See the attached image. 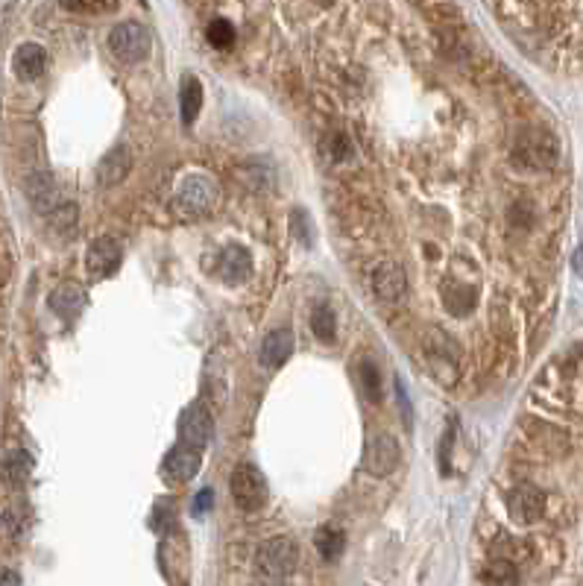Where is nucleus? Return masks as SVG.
<instances>
[{
  "mask_svg": "<svg viewBox=\"0 0 583 586\" xmlns=\"http://www.w3.org/2000/svg\"><path fill=\"white\" fill-rule=\"evenodd\" d=\"M217 197H220V188L208 173H190L176 191L174 211L183 220L206 217V215H212V208L217 206Z\"/></svg>",
  "mask_w": 583,
  "mask_h": 586,
  "instance_id": "obj_1",
  "label": "nucleus"
},
{
  "mask_svg": "<svg viewBox=\"0 0 583 586\" xmlns=\"http://www.w3.org/2000/svg\"><path fill=\"white\" fill-rule=\"evenodd\" d=\"M299 566V545L291 536H276L267 540L261 549L255 551V569L267 583H279Z\"/></svg>",
  "mask_w": 583,
  "mask_h": 586,
  "instance_id": "obj_2",
  "label": "nucleus"
},
{
  "mask_svg": "<svg viewBox=\"0 0 583 586\" xmlns=\"http://www.w3.org/2000/svg\"><path fill=\"white\" fill-rule=\"evenodd\" d=\"M229 487H232L235 504L241 507V511H246V513L261 511V507L267 504V498H270L267 478H264V473L255 464H237Z\"/></svg>",
  "mask_w": 583,
  "mask_h": 586,
  "instance_id": "obj_3",
  "label": "nucleus"
},
{
  "mask_svg": "<svg viewBox=\"0 0 583 586\" xmlns=\"http://www.w3.org/2000/svg\"><path fill=\"white\" fill-rule=\"evenodd\" d=\"M152 47V33L147 30L144 24L138 21H123L118 27H112L109 33V51L118 56L120 62L127 65H136L141 59H147Z\"/></svg>",
  "mask_w": 583,
  "mask_h": 586,
  "instance_id": "obj_4",
  "label": "nucleus"
},
{
  "mask_svg": "<svg viewBox=\"0 0 583 586\" xmlns=\"http://www.w3.org/2000/svg\"><path fill=\"white\" fill-rule=\"evenodd\" d=\"M516 159L528 168L548 170L557 165V159H560L557 138H554L551 132H542V129L522 132V138L516 141Z\"/></svg>",
  "mask_w": 583,
  "mask_h": 586,
  "instance_id": "obj_5",
  "label": "nucleus"
},
{
  "mask_svg": "<svg viewBox=\"0 0 583 586\" xmlns=\"http://www.w3.org/2000/svg\"><path fill=\"white\" fill-rule=\"evenodd\" d=\"M212 431H214V419H212V410H208L203 402H194L183 410L179 417V440L190 449H199L206 451L208 440H212Z\"/></svg>",
  "mask_w": 583,
  "mask_h": 586,
  "instance_id": "obj_6",
  "label": "nucleus"
},
{
  "mask_svg": "<svg viewBox=\"0 0 583 586\" xmlns=\"http://www.w3.org/2000/svg\"><path fill=\"white\" fill-rule=\"evenodd\" d=\"M123 262V246L120 241H114V238H97L89 253H85V273L94 282H103V278H109L112 273H118V267Z\"/></svg>",
  "mask_w": 583,
  "mask_h": 586,
  "instance_id": "obj_7",
  "label": "nucleus"
},
{
  "mask_svg": "<svg viewBox=\"0 0 583 586\" xmlns=\"http://www.w3.org/2000/svg\"><path fill=\"white\" fill-rule=\"evenodd\" d=\"M401 460V449L396 443V437L390 434H376L367 443L364 451V469L372 478H387L390 473H396Z\"/></svg>",
  "mask_w": 583,
  "mask_h": 586,
  "instance_id": "obj_8",
  "label": "nucleus"
},
{
  "mask_svg": "<svg viewBox=\"0 0 583 586\" xmlns=\"http://www.w3.org/2000/svg\"><path fill=\"white\" fill-rule=\"evenodd\" d=\"M508 511H510V516L516 519V522H522V525L537 522V519L546 513V493H542L540 487H533V484L513 487L510 496H508Z\"/></svg>",
  "mask_w": 583,
  "mask_h": 586,
  "instance_id": "obj_9",
  "label": "nucleus"
},
{
  "mask_svg": "<svg viewBox=\"0 0 583 586\" xmlns=\"http://www.w3.org/2000/svg\"><path fill=\"white\" fill-rule=\"evenodd\" d=\"M199 466H203V451L190 449V446H185V443H179V446H174V449H170L167 455H165L161 473H165L167 481L185 484V481H190V478L199 473Z\"/></svg>",
  "mask_w": 583,
  "mask_h": 586,
  "instance_id": "obj_10",
  "label": "nucleus"
},
{
  "mask_svg": "<svg viewBox=\"0 0 583 586\" xmlns=\"http://www.w3.org/2000/svg\"><path fill=\"white\" fill-rule=\"evenodd\" d=\"M369 285H372V293H376L381 302H399L408 291V276L396 262H381L376 264V270H372Z\"/></svg>",
  "mask_w": 583,
  "mask_h": 586,
  "instance_id": "obj_11",
  "label": "nucleus"
},
{
  "mask_svg": "<svg viewBox=\"0 0 583 586\" xmlns=\"http://www.w3.org/2000/svg\"><path fill=\"white\" fill-rule=\"evenodd\" d=\"M27 197H30L33 208L42 211V215H53L62 206V188L56 185L51 173H35V176H30V182H27Z\"/></svg>",
  "mask_w": 583,
  "mask_h": 586,
  "instance_id": "obj_12",
  "label": "nucleus"
},
{
  "mask_svg": "<svg viewBox=\"0 0 583 586\" xmlns=\"http://www.w3.org/2000/svg\"><path fill=\"white\" fill-rule=\"evenodd\" d=\"M253 273V258H250V249L241 246V244H229L220 255V276L223 282L229 285H241L246 282Z\"/></svg>",
  "mask_w": 583,
  "mask_h": 586,
  "instance_id": "obj_13",
  "label": "nucleus"
},
{
  "mask_svg": "<svg viewBox=\"0 0 583 586\" xmlns=\"http://www.w3.org/2000/svg\"><path fill=\"white\" fill-rule=\"evenodd\" d=\"M129 170H132L129 147H114V150L106 152V156H103V161L97 165V182L103 188L120 185V182L129 176Z\"/></svg>",
  "mask_w": 583,
  "mask_h": 586,
  "instance_id": "obj_14",
  "label": "nucleus"
},
{
  "mask_svg": "<svg viewBox=\"0 0 583 586\" xmlns=\"http://www.w3.org/2000/svg\"><path fill=\"white\" fill-rule=\"evenodd\" d=\"M293 355V332L291 329H273L261 343V363L267 370H279Z\"/></svg>",
  "mask_w": 583,
  "mask_h": 586,
  "instance_id": "obj_15",
  "label": "nucleus"
},
{
  "mask_svg": "<svg viewBox=\"0 0 583 586\" xmlns=\"http://www.w3.org/2000/svg\"><path fill=\"white\" fill-rule=\"evenodd\" d=\"M12 65H15V74L21 76L24 82H33V80H38V76H42L44 68H47V51H44L42 44L27 42V44H21V47L15 51Z\"/></svg>",
  "mask_w": 583,
  "mask_h": 586,
  "instance_id": "obj_16",
  "label": "nucleus"
},
{
  "mask_svg": "<svg viewBox=\"0 0 583 586\" xmlns=\"http://www.w3.org/2000/svg\"><path fill=\"white\" fill-rule=\"evenodd\" d=\"M82 305H85V293L76 285H59L51 293V309L59 316H65V320H74L82 311Z\"/></svg>",
  "mask_w": 583,
  "mask_h": 586,
  "instance_id": "obj_17",
  "label": "nucleus"
},
{
  "mask_svg": "<svg viewBox=\"0 0 583 586\" xmlns=\"http://www.w3.org/2000/svg\"><path fill=\"white\" fill-rule=\"evenodd\" d=\"M314 545H317V551L323 560H338V557L343 554V549H346V534L340 531L338 525H320L317 534H314Z\"/></svg>",
  "mask_w": 583,
  "mask_h": 586,
  "instance_id": "obj_18",
  "label": "nucleus"
},
{
  "mask_svg": "<svg viewBox=\"0 0 583 586\" xmlns=\"http://www.w3.org/2000/svg\"><path fill=\"white\" fill-rule=\"evenodd\" d=\"M179 109H183V121L194 123L197 114L203 112V82L197 76H185L183 89H179Z\"/></svg>",
  "mask_w": 583,
  "mask_h": 586,
  "instance_id": "obj_19",
  "label": "nucleus"
},
{
  "mask_svg": "<svg viewBox=\"0 0 583 586\" xmlns=\"http://www.w3.org/2000/svg\"><path fill=\"white\" fill-rule=\"evenodd\" d=\"M30 473H33V457L27 455V451H12V455L4 460V481L9 487H24Z\"/></svg>",
  "mask_w": 583,
  "mask_h": 586,
  "instance_id": "obj_20",
  "label": "nucleus"
},
{
  "mask_svg": "<svg viewBox=\"0 0 583 586\" xmlns=\"http://www.w3.org/2000/svg\"><path fill=\"white\" fill-rule=\"evenodd\" d=\"M311 325H314V334H317L320 340L331 343L334 334H338V316L329 309V305H317L311 314Z\"/></svg>",
  "mask_w": 583,
  "mask_h": 586,
  "instance_id": "obj_21",
  "label": "nucleus"
},
{
  "mask_svg": "<svg viewBox=\"0 0 583 586\" xmlns=\"http://www.w3.org/2000/svg\"><path fill=\"white\" fill-rule=\"evenodd\" d=\"M486 586H516V569L508 560H493L484 572Z\"/></svg>",
  "mask_w": 583,
  "mask_h": 586,
  "instance_id": "obj_22",
  "label": "nucleus"
},
{
  "mask_svg": "<svg viewBox=\"0 0 583 586\" xmlns=\"http://www.w3.org/2000/svg\"><path fill=\"white\" fill-rule=\"evenodd\" d=\"M208 42H212L217 51H226V47L235 44V27L229 18H214L212 24H208Z\"/></svg>",
  "mask_w": 583,
  "mask_h": 586,
  "instance_id": "obj_23",
  "label": "nucleus"
},
{
  "mask_svg": "<svg viewBox=\"0 0 583 586\" xmlns=\"http://www.w3.org/2000/svg\"><path fill=\"white\" fill-rule=\"evenodd\" d=\"M361 379H364L367 396H369L372 402H378V399H381V379H378L376 363H372V361H364V363H361Z\"/></svg>",
  "mask_w": 583,
  "mask_h": 586,
  "instance_id": "obj_24",
  "label": "nucleus"
},
{
  "mask_svg": "<svg viewBox=\"0 0 583 586\" xmlns=\"http://www.w3.org/2000/svg\"><path fill=\"white\" fill-rule=\"evenodd\" d=\"M51 223H53L56 229H71V226L76 223V206H74V203H62V206L51 215Z\"/></svg>",
  "mask_w": 583,
  "mask_h": 586,
  "instance_id": "obj_25",
  "label": "nucleus"
},
{
  "mask_svg": "<svg viewBox=\"0 0 583 586\" xmlns=\"http://www.w3.org/2000/svg\"><path fill=\"white\" fill-rule=\"evenodd\" d=\"M212 504H214V493L206 487L203 493H197V496H194V502H190V513H194V516H203V513L212 511Z\"/></svg>",
  "mask_w": 583,
  "mask_h": 586,
  "instance_id": "obj_26",
  "label": "nucleus"
},
{
  "mask_svg": "<svg viewBox=\"0 0 583 586\" xmlns=\"http://www.w3.org/2000/svg\"><path fill=\"white\" fill-rule=\"evenodd\" d=\"M65 9H74V12H112L114 4H65Z\"/></svg>",
  "mask_w": 583,
  "mask_h": 586,
  "instance_id": "obj_27",
  "label": "nucleus"
},
{
  "mask_svg": "<svg viewBox=\"0 0 583 586\" xmlns=\"http://www.w3.org/2000/svg\"><path fill=\"white\" fill-rule=\"evenodd\" d=\"M0 586H21V574L12 569H0Z\"/></svg>",
  "mask_w": 583,
  "mask_h": 586,
  "instance_id": "obj_28",
  "label": "nucleus"
},
{
  "mask_svg": "<svg viewBox=\"0 0 583 586\" xmlns=\"http://www.w3.org/2000/svg\"><path fill=\"white\" fill-rule=\"evenodd\" d=\"M575 270L583 276V249H578V255H575Z\"/></svg>",
  "mask_w": 583,
  "mask_h": 586,
  "instance_id": "obj_29",
  "label": "nucleus"
}]
</instances>
